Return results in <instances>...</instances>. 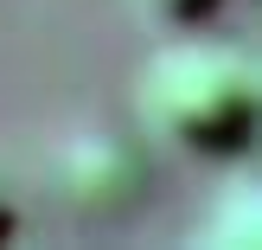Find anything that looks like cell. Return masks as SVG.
I'll return each mask as SVG.
<instances>
[{
  "label": "cell",
  "instance_id": "cell-1",
  "mask_svg": "<svg viewBox=\"0 0 262 250\" xmlns=\"http://www.w3.org/2000/svg\"><path fill=\"white\" fill-rule=\"evenodd\" d=\"M256 64L217 39H173L135 71V116L154 141L230 161L256 141Z\"/></svg>",
  "mask_w": 262,
  "mask_h": 250
},
{
  "label": "cell",
  "instance_id": "cell-2",
  "mask_svg": "<svg viewBox=\"0 0 262 250\" xmlns=\"http://www.w3.org/2000/svg\"><path fill=\"white\" fill-rule=\"evenodd\" d=\"M51 180H58V199L77 218H122V212H135L141 186H147V161H141L135 141L90 128V135H71L51 154Z\"/></svg>",
  "mask_w": 262,
  "mask_h": 250
},
{
  "label": "cell",
  "instance_id": "cell-3",
  "mask_svg": "<svg viewBox=\"0 0 262 250\" xmlns=\"http://www.w3.org/2000/svg\"><path fill=\"white\" fill-rule=\"evenodd\" d=\"M217 7H224V0H135V13L147 26H173V32L179 26H205Z\"/></svg>",
  "mask_w": 262,
  "mask_h": 250
},
{
  "label": "cell",
  "instance_id": "cell-4",
  "mask_svg": "<svg viewBox=\"0 0 262 250\" xmlns=\"http://www.w3.org/2000/svg\"><path fill=\"white\" fill-rule=\"evenodd\" d=\"M13 225H19V205H13V186H7V174H0V238H13Z\"/></svg>",
  "mask_w": 262,
  "mask_h": 250
}]
</instances>
